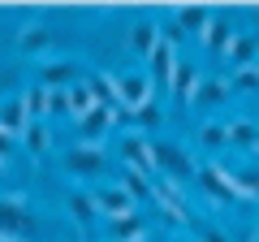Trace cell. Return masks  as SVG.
<instances>
[{
    "mask_svg": "<svg viewBox=\"0 0 259 242\" xmlns=\"http://www.w3.org/2000/svg\"><path fill=\"white\" fill-rule=\"evenodd\" d=\"M151 160H156V177H168V182H177V186H182L186 177L199 173V165L190 160V151H186L177 139H164V134L151 139Z\"/></svg>",
    "mask_w": 259,
    "mask_h": 242,
    "instance_id": "1",
    "label": "cell"
},
{
    "mask_svg": "<svg viewBox=\"0 0 259 242\" xmlns=\"http://www.w3.org/2000/svg\"><path fill=\"white\" fill-rule=\"evenodd\" d=\"M61 169L69 177H104L108 151H104V143H74L69 151H61Z\"/></svg>",
    "mask_w": 259,
    "mask_h": 242,
    "instance_id": "2",
    "label": "cell"
},
{
    "mask_svg": "<svg viewBox=\"0 0 259 242\" xmlns=\"http://www.w3.org/2000/svg\"><path fill=\"white\" fill-rule=\"evenodd\" d=\"M117 156H121V169H134V173H147L156 177V160H151V139L143 130H125L117 139Z\"/></svg>",
    "mask_w": 259,
    "mask_h": 242,
    "instance_id": "3",
    "label": "cell"
},
{
    "mask_svg": "<svg viewBox=\"0 0 259 242\" xmlns=\"http://www.w3.org/2000/svg\"><path fill=\"white\" fill-rule=\"evenodd\" d=\"M194 182H199V190H203L207 199H216V204H233V199H242V190H238V173H233V169L203 165L199 173H194Z\"/></svg>",
    "mask_w": 259,
    "mask_h": 242,
    "instance_id": "4",
    "label": "cell"
},
{
    "mask_svg": "<svg viewBox=\"0 0 259 242\" xmlns=\"http://www.w3.org/2000/svg\"><path fill=\"white\" fill-rule=\"evenodd\" d=\"M112 83H117V104H121V112H134V108H143L147 100H156V87H151L147 74L125 69V74H112Z\"/></svg>",
    "mask_w": 259,
    "mask_h": 242,
    "instance_id": "5",
    "label": "cell"
},
{
    "mask_svg": "<svg viewBox=\"0 0 259 242\" xmlns=\"http://www.w3.org/2000/svg\"><path fill=\"white\" fill-rule=\"evenodd\" d=\"M91 199H95V212H100L104 221H117V216L139 212V204L121 190V182H95V186H91Z\"/></svg>",
    "mask_w": 259,
    "mask_h": 242,
    "instance_id": "6",
    "label": "cell"
},
{
    "mask_svg": "<svg viewBox=\"0 0 259 242\" xmlns=\"http://www.w3.org/2000/svg\"><path fill=\"white\" fill-rule=\"evenodd\" d=\"M35 229V216L26 208V195H0V233L5 238H22Z\"/></svg>",
    "mask_w": 259,
    "mask_h": 242,
    "instance_id": "7",
    "label": "cell"
},
{
    "mask_svg": "<svg viewBox=\"0 0 259 242\" xmlns=\"http://www.w3.org/2000/svg\"><path fill=\"white\" fill-rule=\"evenodd\" d=\"M229 95H233V87H229V78H225V74H203V78H199V87H194V95H190V108H203V112L225 108Z\"/></svg>",
    "mask_w": 259,
    "mask_h": 242,
    "instance_id": "8",
    "label": "cell"
},
{
    "mask_svg": "<svg viewBox=\"0 0 259 242\" xmlns=\"http://www.w3.org/2000/svg\"><path fill=\"white\" fill-rule=\"evenodd\" d=\"M177 61H182V56H177V48H173V44H164V39L151 48V56H147V78H151V87H156V91H160V87L168 91Z\"/></svg>",
    "mask_w": 259,
    "mask_h": 242,
    "instance_id": "9",
    "label": "cell"
},
{
    "mask_svg": "<svg viewBox=\"0 0 259 242\" xmlns=\"http://www.w3.org/2000/svg\"><path fill=\"white\" fill-rule=\"evenodd\" d=\"M221 56L229 61V69H246V65H255V61H259V35H255V30H238Z\"/></svg>",
    "mask_w": 259,
    "mask_h": 242,
    "instance_id": "10",
    "label": "cell"
},
{
    "mask_svg": "<svg viewBox=\"0 0 259 242\" xmlns=\"http://www.w3.org/2000/svg\"><path fill=\"white\" fill-rule=\"evenodd\" d=\"M199 65L194 61H177V69H173V83H168V95H173V104L177 108H190V95H194V87H199Z\"/></svg>",
    "mask_w": 259,
    "mask_h": 242,
    "instance_id": "11",
    "label": "cell"
},
{
    "mask_svg": "<svg viewBox=\"0 0 259 242\" xmlns=\"http://www.w3.org/2000/svg\"><path fill=\"white\" fill-rule=\"evenodd\" d=\"M74 83H82L74 61H44L39 65V87H48V91H69Z\"/></svg>",
    "mask_w": 259,
    "mask_h": 242,
    "instance_id": "12",
    "label": "cell"
},
{
    "mask_svg": "<svg viewBox=\"0 0 259 242\" xmlns=\"http://www.w3.org/2000/svg\"><path fill=\"white\" fill-rule=\"evenodd\" d=\"M112 126H117V112H108V108L95 104L87 117H78V134H82L78 143H104V134H108Z\"/></svg>",
    "mask_w": 259,
    "mask_h": 242,
    "instance_id": "13",
    "label": "cell"
},
{
    "mask_svg": "<svg viewBox=\"0 0 259 242\" xmlns=\"http://www.w3.org/2000/svg\"><path fill=\"white\" fill-rule=\"evenodd\" d=\"M233 35H238V26H233V18H229V13H212V22H207V30L199 35V44H203L207 52H216V56H221L225 48H229V39H233Z\"/></svg>",
    "mask_w": 259,
    "mask_h": 242,
    "instance_id": "14",
    "label": "cell"
},
{
    "mask_svg": "<svg viewBox=\"0 0 259 242\" xmlns=\"http://www.w3.org/2000/svg\"><path fill=\"white\" fill-rule=\"evenodd\" d=\"M65 208H69V216H74V225H78L82 233H91V229H95L100 212H95V199H91V190L74 186V190H69V199H65Z\"/></svg>",
    "mask_w": 259,
    "mask_h": 242,
    "instance_id": "15",
    "label": "cell"
},
{
    "mask_svg": "<svg viewBox=\"0 0 259 242\" xmlns=\"http://www.w3.org/2000/svg\"><path fill=\"white\" fill-rule=\"evenodd\" d=\"M26 126H30V112H26V104H22V95H5V100H0V130L13 134V139H22Z\"/></svg>",
    "mask_w": 259,
    "mask_h": 242,
    "instance_id": "16",
    "label": "cell"
},
{
    "mask_svg": "<svg viewBox=\"0 0 259 242\" xmlns=\"http://www.w3.org/2000/svg\"><path fill=\"white\" fill-rule=\"evenodd\" d=\"M108 242H147V221H143V212H130V216L108 221Z\"/></svg>",
    "mask_w": 259,
    "mask_h": 242,
    "instance_id": "17",
    "label": "cell"
},
{
    "mask_svg": "<svg viewBox=\"0 0 259 242\" xmlns=\"http://www.w3.org/2000/svg\"><path fill=\"white\" fill-rule=\"evenodd\" d=\"M156 44H160V22L139 18L134 26H130V52H134V56H143V61H147Z\"/></svg>",
    "mask_w": 259,
    "mask_h": 242,
    "instance_id": "18",
    "label": "cell"
},
{
    "mask_svg": "<svg viewBox=\"0 0 259 242\" xmlns=\"http://www.w3.org/2000/svg\"><path fill=\"white\" fill-rule=\"evenodd\" d=\"M18 143L26 147V156H30V160H44L48 151H52V126H48V121H30L26 134H22Z\"/></svg>",
    "mask_w": 259,
    "mask_h": 242,
    "instance_id": "19",
    "label": "cell"
},
{
    "mask_svg": "<svg viewBox=\"0 0 259 242\" xmlns=\"http://www.w3.org/2000/svg\"><path fill=\"white\" fill-rule=\"evenodd\" d=\"M48 48H52V30H48L44 22L22 26V35H18V52H22V56H44Z\"/></svg>",
    "mask_w": 259,
    "mask_h": 242,
    "instance_id": "20",
    "label": "cell"
},
{
    "mask_svg": "<svg viewBox=\"0 0 259 242\" xmlns=\"http://www.w3.org/2000/svg\"><path fill=\"white\" fill-rule=\"evenodd\" d=\"M130 130H143L147 139H156V130H164V108H160L156 100H147L143 108L130 112Z\"/></svg>",
    "mask_w": 259,
    "mask_h": 242,
    "instance_id": "21",
    "label": "cell"
},
{
    "mask_svg": "<svg viewBox=\"0 0 259 242\" xmlns=\"http://www.w3.org/2000/svg\"><path fill=\"white\" fill-rule=\"evenodd\" d=\"M173 22H177L190 39H199V35L207 30V22H212V9H203V5H199V9H194V5H186V9L173 13Z\"/></svg>",
    "mask_w": 259,
    "mask_h": 242,
    "instance_id": "22",
    "label": "cell"
},
{
    "mask_svg": "<svg viewBox=\"0 0 259 242\" xmlns=\"http://www.w3.org/2000/svg\"><path fill=\"white\" fill-rule=\"evenodd\" d=\"M194 143L207 151H221L229 147V130H225V121H199V130H194Z\"/></svg>",
    "mask_w": 259,
    "mask_h": 242,
    "instance_id": "23",
    "label": "cell"
},
{
    "mask_svg": "<svg viewBox=\"0 0 259 242\" xmlns=\"http://www.w3.org/2000/svg\"><path fill=\"white\" fill-rule=\"evenodd\" d=\"M121 190H125L134 204H151V177L147 173H134V169H121Z\"/></svg>",
    "mask_w": 259,
    "mask_h": 242,
    "instance_id": "24",
    "label": "cell"
},
{
    "mask_svg": "<svg viewBox=\"0 0 259 242\" xmlns=\"http://www.w3.org/2000/svg\"><path fill=\"white\" fill-rule=\"evenodd\" d=\"M225 130H229V147H250L259 151V130L250 121H225Z\"/></svg>",
    "mask_w": 259,
    "mask_h": 242,
    "instance_id": "25",
    "label": "cell"
},
{
    "mask_svg": "<svg viewBox=\"0 0 259 242\" xmlns=\"http://www.w3.org/2000/svg\"><path fill=\"white\" fill-rule=\"evenodd\" d=\"M22 104H26V112H30V121H48V87H26L22 91ZM52 126V121H48Z\"/></svg>",
    "mask_w": 259,
    "mask_h": 242,
    "instance_id": "26",
    "label": "cell"
},
{
    "mask_svg": "<svg viewBox=\"0 0 259 242\" xmlns=\"http://www.w3.org/2000/svg\"><path fill=\"white\" fill-rule=\"evenodd\" d=\"M95 108V95H91V87H87V78H82V83H74V87H69V117H87V112H91Z\"/></svg>",
    "mask_w": 259,
    "mask_h": 242,
    "instance_id": "27",
    "label": "cell"
},
{
    "mask_svg": "<svg viewBox=\"0 0 259 242\" xmlns=\"http://www.w3.org/2000/svg\"><path fill=\"white\" fill-rule=\"evenodd\" d=\"M229 87L242 95H255L259 91V65H246V69H233L229 74Z\"/></svg>",
    "mask_w": 259,
    "mask_h": 242,
    "instance_id": "28",
    "label": "cell"
},
{
    "mask_svg": "<svg viewBox=\"0 0 259 242\" xmlns=\"http://www.w3.org/2000/svg\"><path fill=\"white\" fill-rule=\"evenodd\" d=\"M233 173H238V190H242V199H259V165L233 169Z\"/></svg>",
    "mask_w": 259,
    "mask_h": 242,
    "instance_id": "29",
    "label": "cell"
},
{
    "mask_svg": "<svg viewBox=\"0 0 259 242\" xmlns=\"http://www.w3.org/2000/svg\"><path fill=\"white\" fill-rule=\"evenodd\" d=\"M69 117V91H48V121Z\"/></svg>",
    "mask_w": 259,
    "mask_h": 242,
    "instance_id": "30",
    "label": "cell"
},
{
    "mask_svg": "<svg viewBox=\"0 0 259 242\" xmlns=\"http://www.w3.org/2000/svg\"><path fill=\"white\" fill-rule=\"evenodd\" d=\"M194 238L199 242H229V233L216 229V225H194Z\"/></svg>",
    "mask_w": 259,
    "mask_h": 242,
    "instance_id": "31",
    "label": "cell"
},
{
    "mask_svg": "<svg viewBox=\"0 0 259 242\" xmlns=\"http://www.w3.org/2000/svg\"><path fill=\"white\" fill-rule=\"evenodd\" d=\"M13 151H18V139H13V134H5V130H0V165H5V169H9Z\"/></svg>",
    "mask_w": 259,
    "mask_h": 242,
    "instance_id": "32",
    "label": "cell"
},
{
    "mask_svg": "<svg viewBox=\"0 0 259 242\" xmlns=\"http://www.w3.org/2000/svg\"><path fill=\"white\" fill-rule=\"evenodd\" d=\"M168 242H199V238H194V233L186 229V233H173V238H168Z\"/></svg>",
    "mask_w": 259,
    "mask_h": 242,
    "instance_id": "33",
    "label": "cell"
},
{
    "mask_svg": "<svg viewBox=\"0 0 259 242\" xmlns=\"http://www.w3.org/2000/svg\"><path fill=\"white\" fill-rule=\"evenodd\" d=\"M5 91H9V74L0 69V100H5Z\"/></svg>",
    "mask_w": 259,
    "mask_h": 242,
    "instance_id": "34",
    "label": "cell"
},
{
    "mask_svg": "<svg viewBox=\"0 0 259 242\" xmlns=\"http://www.w3.org/2000/svg\"><path fill=\"white\" fill-rule=\"evenodd\" d=\"M0 182H5V165H0Z\"/></svg>",
    "mask_w": 259,
    "mask_h": 242,
    "instance_id": "35",
    "label": "cell"
},
{
    "mask_svg": "<svg viewBox=\"0 0 259 242\" xmlns=\"http://www.w3.org/2000/svg\"><path fill=\"white\" fill-rule=\"evenodd\" d=\"M250 242H259V229H255V238H250Z\"/></svg>",
    "mask_w": 259,
    "mask_h": 242,
    "instance_id": "36",
    "label": "cell"
}]
</instances>
